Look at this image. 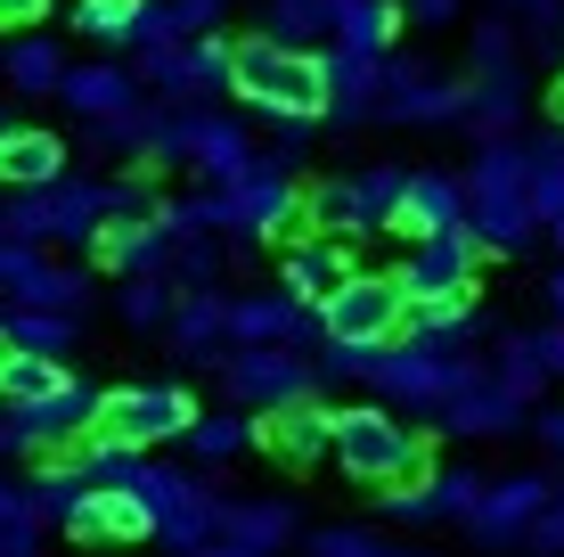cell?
<instances>
[{
	"instance_id": "obj_7",
	"label": "cell",
	"mask_w": 564,
	"mask_h": 557,
	"mask_svg": "<svg viewBox=\"0 0 564 557\" xmlns=\"http://www.w3.org/2000/svg\"><path fill=\"white\" fill-rule=\"evenodd\" d=\"M164 148H172V164H188L205 189H229V181H246V172L262 164V148L246 140L238 124H221V115H205V107H172L164 115Z\"/></svg>"
},
{
	"instance_id": "obj_19",
	"label": "cell",
	"mask_w": 564,
	"mask_h": 557,
	"mask_svg": "<svg viewBox=\"0 0 564 557\" xmlns=\"http://www.w3.org/2000/svg\"><path fill=\"white\" fill-rule=\"evenodd\" d=\"M66 394H83L66 361L9 353V344H0V410H9V418H33V410H50V401H66Z\"/></svg>"
},
{
	"instance_id": "obj_32",
	"label": "cell",
	"mask_w": 564,
	"mask_h": 557,
	"mask_svg": "<svg viewBox=\"0 0 564 557\" xmlns=\"http://www.w3.org/2000/svg\"><path fill=\"white\" fill-rule=\"evenodd\" d=\"M532 214L540 222H564V140H540L532 148Z\"/></svg>"
},
{
	"instance_id": "obj_4",
	"label": "cell",
	"mask_w": 564,
	"mask_h": 557,
	"mask_svg": "<svg viewBox=\"0 0 564 557\" xmlns=\"http://www.w3.org/2000/svg\"><path fill=\"white\" fill-rule=\"evenodd\" d=\"M417 336V312H410V287L393 271H360L352 287H336V296L319 303V344L327 353H352V361H377L393 353V344Z\"/></svg>"
},
{
	"instance_id": "obj_12",
	"label": "cell",
	"mask_w": 564,
	"mask_h": 557,
	"mask_svg": "<svg viewBox=\"0 0 564 557\" xmlns=\"http://www.w3.org/2000/svg\"><path fill=\"white\" fill-rule=\"evenodd\" d=\"M66 533L74 549H140V542H155V516L131 501V492H115V484H90L83 501L66 508Z\"/></svg>"
},
{
	"instance_id": "obj_29",
	"label": "cell",
	"mask_w": 564,
	"mask_h": 557,
	"mask_svg": "<svg viewBox=\"0 0 564 557\" xmlns=\"http://www.w3.org/2000/svg\"><path fill=\"white\" fill-rule=\"evenodd\" d=\"M83 320H50V312H0V344L9 353H42V361H66V344Z\"/></svg>"
},
{
	"instance_id": "obj_36",
	"label": "cell",
	"mask_w": 564,
	"mask_h": 557,
	"mask_svg": "<svg viewBox=\"0 0 564 557\" xmlns=\"http://www.w3.org/2000/svg\"><path fill=\"white\" fill-rule=\"evenodd\" d=\"M9 525H33V533H42V508H33L25 484H9V475H0V533H9Z\"/></svg>"
},
{
	"instance_id": "obj_9",
	"label": "cell",
	"mask_w": 564,
	"mask_h": 557,
	"mask_svg": "<svg viewBox=\"0 0 564 557\" xmlns=\"http://www.w3.org/2000/svg\"><path fill=\"white\" fill-rule=\"evenodd\" d=\"M221 386H229V401H246V410L262 418V410H286V401L319 394V369H311L303 344H270V353H229Z\"/></svg>"
},
{
	"instance_id": "obj_14",
	"label": "cell",
	"mask_w": 564,
	"mask_h": 557,
	"mask_svg": "<svg viewBox=\"0 0 564 557\" xmlns=\"http://www.w3.org/2000/svg\"><path fill=\"white\" fill-rule=\"evenodd\" d=\"M451 229H466V172H410V197H401L393 214V238H451Z\"/></svg>"
},
{
	"instance_id": "obj_21",
	"label": "cell",
	"mask_w": 564,
	"mask_h": 557,
	"mask_svg": "<svg viewBox=\"0 0 564 557\" xmlns=\"http://www.w3.org/2000/svg\"><path fill=\"white\" fill-rule=\"evenodd\" d=\"M482 492H491V475H475V468H442L434 484L417 492V501H401L393 516H410V525H475V508H482Z\"/></svg>"
},
{
	"instance_id": "obj_41",
	"label": "cell",
	"mask_w": 564,
	"mask_h": 557,
	"mask_svg": "<svg viewBox=\"0 0 564 557\" xmlns=\"http://www.w3.org/2000/svg\"><path fill=\"white\" fill-rule=\"evenodd\" d=\"M466 0H410V17H425V25H442V17H458Z\"/></svg>"
},
{
	"instance_id": "obj_3",
	"label": "cell",
	"mask_w": 564,
	"mask_h": 557,
	"mask_svg": "<svg viewBox=\"0 0 564 557\" xmlns=\"http://www.w3.org/2000/svg\"><path fill=\"white\" fill-rule=\"evenodd\" d=\"M466 229L482 238V255H532V238H549V222L532 214V140L475 148V164H466Z\"/></svg>"
},
{
	"instance_id": "obj_40",
	"label": "cell",
	"mask_w": 564,
	"mask_h": 557,
	"mask_svg": "<svg viewBox=\"0 0 564 557\" xmlns=\"http://www.w3.org/2000/svg\"><path fill=\"white\" fill-rule=\"evenodd\" d=\"M0 459H25V418H0Z\"/></svg>"
},
{
	"instance_id": "obj_17",
	"label": "cell",
	"mask_w": 564,
	"mask_h": 557,
	"mask_svg": "<svg viewBox=\"0 0 564 557\" xmlns=\"http://www.w3.org/2000/svg\"><path fill=\"white\" fill-rule=\"evenodd\" d=\"M213 542L229 549H254V557H279L303 542V516L286 501H238V492H221V525H213Z\"/></svg>"
},
{
	"instance_id": "obj_44",
	"label": "cell",
	"mask_w": 564,
	"mask_h": 557,
	"mask_svg": "<svg viewBox=\"0 0 564 557\" xmlns=\"http://www.w3.org/2000/svg\"><path fill=\"white\" fill-rule=\"evenodd\" d=\"M197 557H254V549H229V542H213V549H197Z\"/></svg>"
},
{
	"instance_id": "obj_13",
	"label": "cell",
	"mask_w": 564,
	"mask_h": 557,
	"mask_svg": "<svg viewBox=\"0 0 564 557\" xmlns=\"http://www.w3.org/2000/svg\"><path fill=\"white\" fill-rule=\"evenodd\" d=\"M482 238L475 229H451V238H425V246H410V263H401V287H410V303H442V296H466L475 287V271H482Z\"/></svg>"
},
{
	"instance_id": "obj_30",
	"label": "cell",
	"mask_w": 564,
	"mask_h": 557,
	"mask_svg": "<svg viewBox=\"0 0 564 557\" xmlns=\"http://www.w3.org/2000/svg\"><path fill=\"white\" fill-rule=\"evenodd\" d=\"M115 303H123V329H172V279L164 271H131Z\"/></svg>"
},
{
	"instance_id": "obj_28",
	"label": "cell",
	"mask_w": 564,
	"mask_h": 557,
	"mask_svg": "<svg viewBox=\"0 0 564 557\" xmlns=\"http://www.w3.org/2000/svg\"><path fill=\"white\" fill-rule=\"evenodd\" d=\"M74 25L90 42H115V50H140V25H148V0H74Z\"/></svg>"
},
{
	"instance_id": "obj_34",
	"label": "cell",
	"mask_w": 564,
	"mask_h": 557,
	"mask_svg": "<svg viewBox=\"0 0 564 557\" xmlns=\"http://www.w3.org/2000/svg\"><path fill=\"white\" fill-rule=\"evenodd\" d=\"M360 197H368V214H377V229H393L401 197H410V172L401 164H360Z\"/></svg>"
},
{
	"instance_id": "obj_43",
	"label": "cell",
	"mask_w": 564,
	"mask_h": 557,
	"mask_svg": "<svg viewBox=\"0 0 564 557\" xmlns=\"http://www.w3.org/2000/svg\"><path fill=\"white\" fill-rule=\"evenodd\" d=\"M549 312H556V320H564V271H556V279H549Z\"/></svg>"
},
{
	"instance_id": "obj_20",
	"label": "cell",
	"mask_w": 564,
	"mask_h": 557,
	"mask_svg": "<svg viewBox=\"0 0 564 557\" xmlns=\"http://www.w3.org/2000/svg\"><path fill=\"white\" fill-rule=\"evenodd\" d=\"M181 353L229 361V287H172V329H164Z\"/></svg>"
},
{
	"instance_id": "obj_47",
	"label": "cell",
	"mask_w": 564,
	"mask_h": 557,
	"mask_svg": "<svg viewBox=\"0 0 564 557\" xmlns=\"http://www.w3.org/2000/svg\"><path fill=\"white\" fill-rule=\"evenodd\" d=\"M549 238H556V246H564V222H556V229H549Z\"/></svg>"
},
{
	"instance_id": "obj_18",
	"label": "cell",
	"mask_w": 564,
	"mask_h": 557,
	"mask_svg": "<svg viewBox=\"0 0 564 557\" xmlns=\"http://www.w3.org/2000/svg\"><path fill=\"white\" fill-rule=\"evenodd\" d=\"M66 157H74V148L57 140V131H42V124H17L9 140H0V189H9V197L57 189V181H66Z\"/></svg>"
},
{
	"instance_id": "obj_46",
	"label": "cell",
	"mask_w": 564,
	"mask_h": 557,
	"mask_svg": "<svg viewBox=\"0 0 564 557\" xmlns=\"http://www.w3.org/2000/svg\"><path fill=\"white\" fill-rule=\"evenodd\" d=\"M393 557H451V549H401V542H393Z\"/></svg>"
},
{
	"instance_id": "obj_39",
	"label": "cell",
	"mask_w": 564,
	"mask_h": 557,
	"mask_svg": "<svg viewBox=\"0 0 564 557\" xmlns=\"http://www.w3.org/2000/svg\"><path fill=\"white\" fill-rule=\"evenodd\" d=\"M0 557H42V533H33V525H9V533H0Z\"/></svg>"
},
{
	"instance_id": "obj_8",
	"label": "cell",
	"mask_w": 564,
	"mask_h": 557,
	"mask_svg": "<svg viewBox=\"0 0 564 557\" xmlns=\"http://www.w3.org/2000/svg\"><path fill=\"white\" fill-rule=\"evenodd\" d=\"M0 296L9 312H50V320H83L90 312V279L66 271L50 246H9L0 238Z\"/></svg>"
},
{
	"instance_id": "obj_45",
	"label": "cell",
	"mask_w": 564,
	"mask_h": 557,
	"mask_svg": "<svg viewBox=\"0 0 564 557\" xmlns=\"http://www.w3.org/2000/svg\"><path fill=\"white\" fill-rule=\"evenodd\" d=\"M9 131H17V107H9V99H0V140H9Z\"/></svg>"
},
{
	"instance_id": "obj_24",
	"label": "cell",
	"mask_w": 564,
	"mask_h": 557,
	"mask_svg": "<svg viewBox=\"0 0 564 557\" xmlns=\"http://www.w3.org/2000/svg\"><path fill=\"white\" fill-rule=\"evenodd\" d=\"M482 377H491V386H499V394H508V401H516V410H532V418H540V394H549V386H556V377H549V369H540V344H532V336H523V329H508V336H499V344H491V361H482Z\"/></svg>"
},
{
	"instance_id": "obj_26",
	"label": "cell",
	"mask_w": 564,
	"mask_h": 557,
	"mask_svg": "<svg viewBox=\"0 0 564 557\" xmlns=\"http://www.w3.org/2000/svg\"><path fill=\"white\" fill-rule=\"evenodd\" d=\"M0 74H9L17 99H57L74 66H66V50H57L50 33H33V42H9V50H0Z\"/></svg>"
},
{
	"instance_id": "obj_11",
	"label": "cell",
	"mask_w": 564,
	"mask_h": 557,
	"mask_svg": "<svg viewBox=\"0 0 564 557\" xmlns=\"http://www.w3.org/2000/svg\"><path fill=\"white\" fill-rule=\"evenodd\" d=\"M254 451L279 459V468H319V459L336 451V410H327L319 394L286 401V410H262L254 418Z\"/></svg>"
},
{
	"instance_id": "obj_37",
	"label": "cell",
	"mask_w": 564,
	"mask_h": 557,
	"mask_svg": "<svg viewBox=\"0 0 564 557\" xmlns=\"http://www.w3.org/2000/svg\"><path fill=\"white\" fill-rule=\"evenodd\" d=\"M532 549H540V557H564V492H556V508L532 525Z\"/></svg>"
},
{
	"instance_id": "obj_31",
	"label": "cell",
	"mask_w": 564,
	"mask_h": 557,
	"mask_svg": "<svg viewBox=\"0 0 564 557\" xmlns=\"http://www.w3.org/2000/svg\"><path fill=\"white\" fill-rule=\"evenodd\" d=\"M188 451H197L205 468H221V459L254 451V418H197V427H188Z\"/></svg>"
},
{
	"instance_id": "obj_10",
	"label": "cell",
	"mask_w": 564,
	"mask_h": 557,
	"mask_svg": "<svg viewBox=\"0 0 564 557\" xmlns=\"http://www.w3.org/2000/svg\"><path fill=\"white\" fill-rule=\"evenodd\" d=\"M549 508H556L549 475H532V468H523V475H491V492H482V508H475V525H466V533H475L482 549H516V542H532V525Z\"/></svg>"
},
{
	"instance_id": "obj_1",
	"label": "cell",
	"mask_w": 564,
	"mask_h": 557,
	"mask_svg": "<svg viewBox=\"0 0 564 557\" xmlns=\"http://www.w3.org/2000/svg\"><path fill=\"white\" fill-rule=\"evenodd\" d=\"M336 459L352 484H368L377 501H417L425 484L442 475V459H434V435H417L410 418H393L384 401H352V410H336Z\"/></svg>"
},
{
	"instance_id": "obj_25",
	"label": "cell",
	"mask_w": 564,
	"mask_h": 557,
	"mask_svg": "<svg viewBox=\"0 0 564 557\" xmlns=\"http://www.w3.org/2000/svg\"><path fill=\"white\" fill-rule=\"evenodd\" d=\"M442 427H451V435H491V443H516V435L532 427V410H516V401L482 377V386H466L451 410H442Z\"/></svg>"
},
{
	"instance_id": "obj_15",
	"label": "cell",
	"mask_w": 564,
	"mask_h": 557,
	"mask_svg": "<svg viewBox=\"0 0 564 557\" xmlns=\"http://www.w3.org/2000/svg\"><path fill=\"white\" fill-rule=\"evenodd\" d=\"M352 279H360V263H352L344 238H311V246H295V255L279 263V296L303 303L311 320H319V303L336 296V287H352Z\"/></svg>"
},
{
	"instance_id": "obj_35",
	"label": "cell",
	"mask_w": 564,
	"mask_h": 557,
	"mask_svg": "<svg viewBox=\"0 0 564 557\" xmlns=\"http://www.w3.org/2000/svg\"><path fill=\"white\" fill-rule=\"evenodd\" d=\"M50 25V0H0V42H33Z\"/></svg>"
},
{
	"instance_id": "obj_42",
	"label": "cell",
	"mask_w": 564,
	"mask_h": 557,
	"mask_svg": "<svg viewBox=\"0 0 564 557\" xmlns=\"http://www.w3.org/2000/svg\"><path fill=\"white\" fill-rule=\"evenodd\" d=\"M549 115H556V131H564V74L549 83Z\"/></svg>"
},
{
	"instance_id": "obj_22",
	"label": "cell",
	"mask_w": 564,
	"mask_h": 557,
	"mask_svg": "<svg viewBox=\"0 0 564 557\" xmlns=\"http://www.w3.org/2000/svg\"><path fill=\"white\" fill-rule=\"evenodd\" d=\"M155 246H164L155 214H148V205H123V214H107V222H99V238H90V263L131 279V271H148V263H155Z\"/></svg>"
},
{
	"instance_id": "obj_33",
	"label": "cell",
	"mask_w": 564,
	"mask_h": 557,
	"mask_svg": "<svg viewBox=\"0 0 564 557\" xmlns=\"http://www.w3.org/2000/svg\"><path fill=\"white\" fill-rule=\"evenodd\" d=\"M303 557H393V542L368 525H319V533H303Z\"/></svg>"
},
{
	"instance_id": "obj_2",
	"label": "cell",
	"mask_w": 564,
	"mask_h": 557,
	"mask_svg": "<svg viewBox=\"0 0 564 557\" xmlns=\"http://www.w3.org/2000/svg\"><path fill=\"white\" fill-rule=\"evenodd\" d=\"M229 99L279 115V124H311V115H336V74L327 50H286L279 33H229Z\"/></svg>"
},
{
	"instance_id": "obj_5",
	"label": "cell",
	"mask_w": 564,
	"mask_h": 557,
	"mask_svg": "<svg viewBox=\"0 0 564 557\" xmlns=\"http://www.w3.org/2000/svg\"><path fill=\"white\" fill-rule=\"evenodd\" d=\"M197 394L181 386H107L90 401V451L107 459H140L155 443H188V427H197Z\"/></svg>"
},
{
	"instance_id": "obj_6",
	"label": "cell",
	"mask_w": 564,
	"mask_h": 557,
	"mask_svg": "<svg viewBox=\"0 0 564 557\" xmlns=\"http://www.w3.org/2000/svg\"><path fill=\"white\" fill-rule=\"evenodd\" d=\"M466 66H434V57H384V83H377V124H466Z\"/></svg>"
},
{
	"instance_id": "obj_27",
	"label": "cell",
	"mask_w": 564,
	"mask_h": 557,
	"mask_svg": "<svg viewBox=\"0 0 564 557\" xmlns=\"http://www.w3.org/2000/svg\"><path fill=\"white\" fill-rule=\"evenodd\" d=\"M213 25H221V0H148V25L140 42H213Z\"/></svg>"
},
{
	"instance_id": "obj_23",
	"label": "cell",
	"mask_w": 564,
	"mask_h": 557,
	"mask_svg": "<svg viewBox=\"0 0 564 557\" xmlns=\"http://www.w3.org/2000/svg\"><path fill=\"white\" fill-rule=\"evenodd\" d=\"M303 214L319 238H368L377 229V214H368V197H360V172H344V181H303Z\"/></svg>"
},
{
	"instance_id": "obj_38",
	"label": "cell",
	"mask_w": 564,
	"mask_h": 557,
	"mask_svg": "<svg viewBox=\"0 0 564 557\" xmlns=\"http://www.w3.org/2000/svg\"><path fill=\"white\" fill-rule=\"evenodd\" d=\"M532 435H540V451H549V459H564V410H540Z\"/></svg>"
},
{
	"instance_id": "obj_16",
	"label": "cell",
	"mask_w": 564,
	"mask_h": 557,
	"mask_svg": "<svg viewBox=\"0 0 564 557\" xmlns=\"http://www.w3.org/2000/svg\"><path fill=\"white\" fill-rule=\"evenodd\" d=\"M319 336V320L286 296H229V353H270V344Z\"/></svg>"
}]
</instances>
